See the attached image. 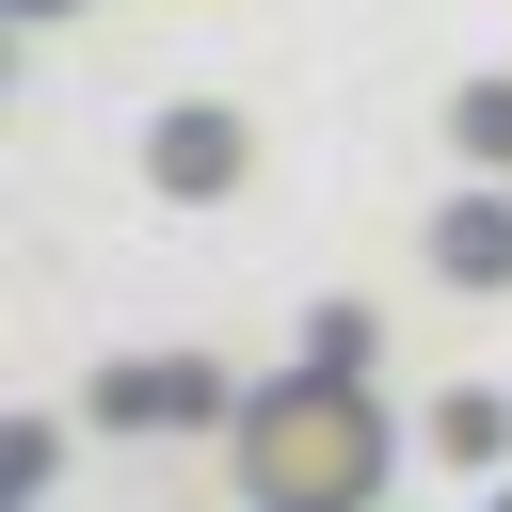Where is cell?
I'll return each instance as SVG.
<instances>
[{
	"label": "cell",
	"mask_w": 512,
	"mask_h": 512,
	"mask_svg": "<svg viewBox=\"0 0 512 512\" xmlns=\"http://www.w3.org/2000/svg\"><path fill=\"white\" fill-rule=\"evenodd\" d=\"M224 464H240L256 512H384V480H400V416H384L368 368H320V352H304V368L240 384Z\"/></svg>",
	"instance_id": "6da1fadb"
},
{
	"label": "cell",
	"mask_w": 512,
	"mask_h": 512,
	"mask_svg": "<svg viewBox=\"0 0 512 512\" xmlns=\"http://www.w3.org/2000/svg\"><path fill=\"white\" fill-rule=\"evenodd\" d=\"M144 176H160L176 208H224V192L256 176V112H224V96H176V112L144 128Z\"/></svg>",
	"instance_id": "7a4b0ae2"
},
{
	"label": "cell",
	"mask_w": 512,
	"mask_h": 512,
	"mask_svg": "<svg viewBox=\"0 0 512 512\" xmlns=\"http://www.w3.org/2000/svg\"><path fill=\"white\" fill-rule=\"evenodd\" d=\"M96 416H112V432H224L240 384H224L208 352H128V368H96Z\"/></svg>",
	"instance_id": "3957f363"
},
{
	"label": "cell",
	"mask_w": 512,
	"mask_h": 512,
	"mask_svg": "<svg viewBox=\"0 0 512 512\" xmlns=\"http://www.w3.org/2000/svg\"><path fill=\"white\" fill-rule=\"evenodd\" d=\"M432 272L448 288H512V176H480V192L432 208Z\"/></svg>",
	"instance_id": "277c9868"
},
{
	"label": "cell",
	"mask_w": 512,
	"mask_h": 512,
	"mask_svg": "<svg viewBox=\"0 0 512 512\" xmlns=\"http://www.w3.org/2000/svg\"><path fill=\"white\" fill-rule=\"evenodd\" d=\"M432 464L496 480V464H512V400H496V384H448V400H432Z\"/></svg>",
	"instance_id": "5b68a950"
},
{
	"label": "cell",
	"mask_w": 512,
	"mask_h": 512,
	"mask_svg": "<svg viewBox=\"0 0 512 512\" xmlns=\"http://www.w3.org/2000/svg\"><path fill=\"white\" fill-rule=\"evenodd\" d=\"M448 144H464L480 176H512V80H464V96H448Z\"/></svg>",
	"instance_id": "8992f818"
},
{
	"label": "cell",
	"mask_w": 512,
	"mask_h": 512,
	"mask_svg": "<svg viewBox=\"0 0 512 512\" xmlns=\"http://www.w3.org/2000/svg\"><path fill=\"white\" fill-rule=\"evenodd\" d=\"M0 16H80V0H0Z\"/></svg>",
	"instance_id": "52a82bcc"
},
{
	"label": "cell",
	"mask_w": 512,
	"mask_h": 512,
	"mask_svg": "<svg viewBox=\"0 0 512 512\" xmlns=\"http://www.w3.org/2000/svg\"><path fill=\"white\" fill-rule=\"evenodd\" d=\"M496 512H512V496H496Z\"/></svg>",
	"instance_id": "ba28073f"
}]
</instances>
